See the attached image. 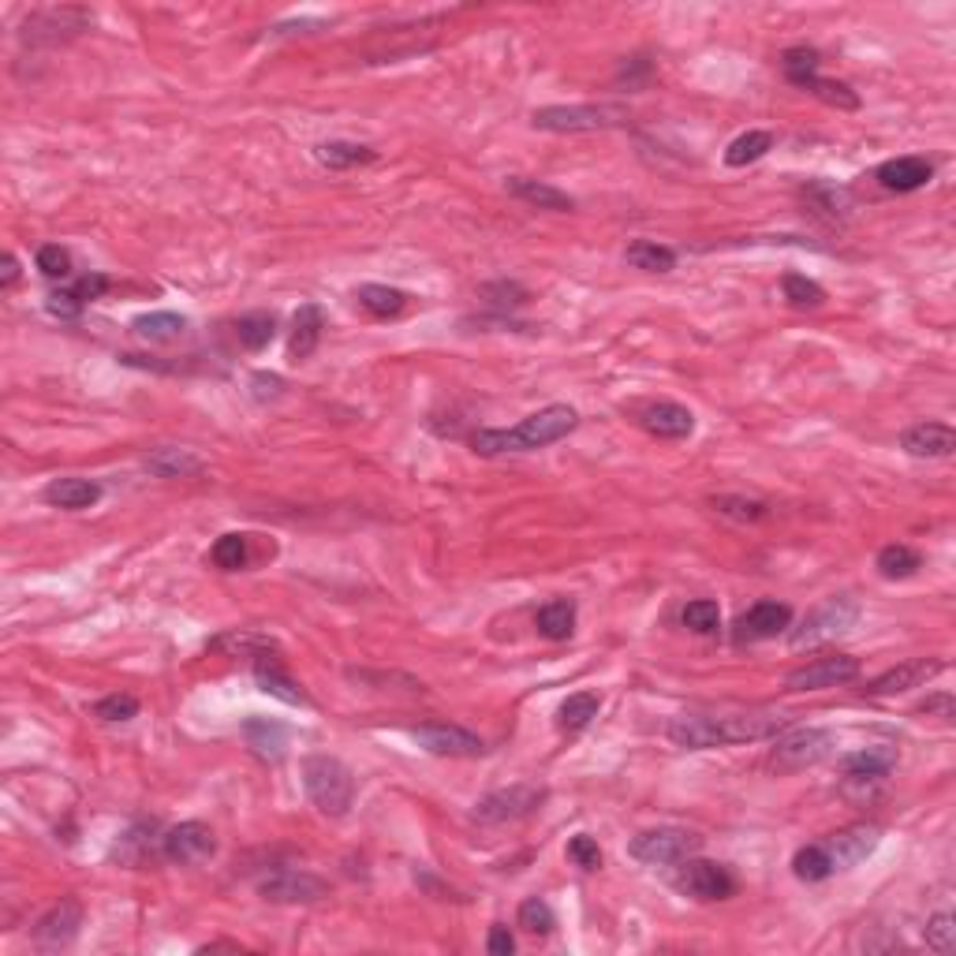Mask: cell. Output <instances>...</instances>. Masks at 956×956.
<instances>
[{"label":"cell","mask_w":956,"mask_h":956,"mask_svg":"<svg viewBox=\"0 0 956 956\" xmlns=\"http://www.w3.org/2000/svg\"><path fill=\"white\" fill-rule=\"evenodd\" d=\"M770 150H774V135L770 132H747V135H740V139L728 143L725 165H728V169H747V165L763 161Z\"/></svg>","instance_id":"cell-36"},{"label":"cell","mask_w":956,"mask_h":956,"mask_svg":"<svg viewBox=\"0 0 956 956\" xmlns=\"http://www.w3.org/2000/svg\"><path fill=\"white\" fill-rule=\"evenodd\" d=\"M792 874L800 882H826L833 874V863L822 844H803V849L792 855Z\"/></svg>","instance_id":"cell-41"},{"label":"cell","mask_w":956,"mask_h":956,"mask_svg":"<svg viewBox=\"0 0 956 956\" xmlns=\"http://www.w3.org/2000/svg\"><path fill=\"white\" fill-rule=\"evenodd\" d=\"M91 23H94V12H86V8H45V12H34L31 19H27L23 38L31 45H38V42L53 45V42H61V38L86 31Z\"/></svg>","instance_id":"cell-14"},{"label":"cell","mask_w":956,"mask_h":956,"mask_svg":"<svg viewBox=\"0 0 956 956\" xmlns=\"http://www.w3.org/2000/svg\"><path fill=\"white\" fill-rule=\"evenodd\" d=\"M579 427L576 408L568 403H549V408L535 411L524 422H516L512 430H475L471 433V449L479 456H505V452H535L546 449L554 441L568 438Z\"/></svg>","instance_id":"cell-2"},{"label":"cell","mask_w":956,"mask_h":956,"mask_svg":"<svg viewBox=\"0 0 956 956\" xmlns=\"http://www.w3.org/2000/svg\"><path fill=\"white\" fill-rule=\"evenodd\" d=\"M516 923L524 926L527 934H535V938H546L549 931H554L557 926V920H554V908H549L546 901H542V896H527L524 904H519V912H516Z\"/></svg>","instance_id":"cell-44"},{"label":"cell","mask_w":956,"mask_h":956,"mask_svg":"<svg viewBox=\"0 0 956 956\" xmlns=\"http://www.w3.org/2000/svg\"><path fill=\"white\" fill-rule=\"evenodd\" d=\"M624 262L635 265V270H647V273H669L676 265V251L665 248V243H654V240H635L632 248L624 251Z\"/></svg>","instance_id":"cell-37"},{"label":"cell","mask_w":956,"mask_h":956,"mask_svg":"<svg viewBox=\"0 0 956 956\" xmlns=\"http://www.w3.org/2000/svg\"><path fill=\"white\" fill-rule=\"evenodd\" d=\"M254 680H259V687L265 695L281 698V703H288V706H307L311 703L307 692H303V687L295 684L292 676H284L277 662H265V658H259V662H254Z\"/></svg>","instance_id":"cell-30"},{"label":"cell","mask_w":956,"mask_h":956,"mask_svg":"<svg viewBox=\"0 0 956 956\" xmlns=\"http://www.w3.org/2000/svg\"><path fill=\"white\" fill-rule=\"evenodd\" d=\"M486 949H490V956H512L516 953V938H512V931L508 926H490V938H486Z\"/></svg>","instance_id":"cell-54"},{"label":"cell","mask_w":956,"mask_h":956,"mask_svg":"<svg viewBox=\"0 0 956 956\" xmlns=\"http://www.w3.org/2000/svg\"><path fill=\"white\" fill-rule=\"evenodd\" d=\"M818 67H822V56H818V49H807V45H796L788 49V53L781 56V72L792 86H800V91H807V86L818 78Z\"/></svg>","instance_id":"cell-38"},{"label":"cell","mask_w":956,"mask_h":956,"mask_svg":"<svg viewBox=\"0 0 956 956\" xmlns=\"http://www.w3.org/2000/svg\"><path fill=\"white\" fill-rule=\"evenodd\" d=\"M213 565L224 571H240L248 565V535H221L210 549Z\"/></svg>","instance_id":"cell-46"},{"label":"cell","mask_w":956,"mask_h":956,"mask_svg":"<svg viewBox=\"0 0 956 956\" xmlns=\"http://www.w3.org/2000/svg\"><path fill=\"white\" fill-rule=\"evenodd\" d=\"M213 852H217V837L206 822H180V826H172L161 841V855L180 866L210 860Z\"/></svg>","instance_id":"cell-13"},{"label":"cell","mask_w":956,"mask_h":956,"mask_svg":"<svg viewBox=\"0 0 956 956\" xmlns=\"http://www.w3.org/2000/svg\"><path fill=\"white\" fill-rule=\"evenodd\" d=\"M322 329H325V318H322V311L314 307V303H303V307L295 311V318H292L288 359H292V363H303V359H311V355H314V348H318V340H322Z\"/></svg>","instance_id":"cell-27"},{"label":"cell","mask_w":956,"mask_h":956,"mask_svg":"<svg viewBox=\"0 0 956 956\" xmlns=\"http://www.w3.org/2000/svg\"><path fill=\"white\" fill-rule=\"evenodd\" d=\"M83 307H86V303L72 292V284H67V288H56L53 295H49V314H56V318H78Z\"/></svg>","instance_id":"cell-52"},{"label":"cell","mask_w":956,"mask_h":956,"mask_svg":"<svg viewBox=\"0 0 956 956\" xmlns=\"http://www.w3.org/2000/svg\"><path fill=\"white\" fill-rule=\"evenodd\" d=\"M893 766H896V747L871 744V747H860V752L844 755L841 770H844V785L849 788H871V785H882L885 777L893 774Z\"/></svg>","instance_id":"cell-15"},{"label":"cell","mask_w":956,"mask_h":956,"mask_svg":"<svg viewBox=\"0 0 956 956\" xmlns=\"http://www.w3.org/2000/svg\"><path fill=\"white\" fill-rule=\"evenodd\" d=\"M105 288H108V277H102V273H83V277H78L75 284H72V292L78 295V300L83 303H94V300H102L105 295Z\"/></svg>","instance_id":"cell-53"},{"label":"cell","mask_w":956,"mask_h":956,"mask_svg":"<svg viewBox=\"0 0 956 956\" xmlns=\"http://www.w3.org/2000/svg\"><path fill=\"white\" fill-rule=\"evenodd\" d=\"M135 714H139L135 695H105L102 703H94V717H102V722H132Z\"/></svg>","instance_id":"cell-50"},{"label":"cell","mask_w":956,"mask_h":956,"mask_svg":"<svg viewBox=\"0 0 956 956\" xmlns=\"http://www.w3.org/2000/svg\"><path fill=\"white\" fill-rule=\"evenodd\" d=\"M314 157H318V161L325 165V169H359V165H370L374 154L370 146H363V143H344V139H333V143H322L318 150H314Z\"/></svg>","instance_id":"cell-32"},{"label":"cell","mask_w":956,"mask_h":956,"mask_svg":"<svg viewBox=\"0 0 956 956\" xmlns=\"http://www.w3.org/2000/svg\"><path fill=\"white\" fill-rule=\"evenodd\" d=\"M411 736H416L430 755H445V758H475L486 752L482 736L468 733V728H460V725H419V728H411Z\"/></svg>","instance_id":"cell-17"},{"label":"cell","mask_w":956,"mask_h":956,"mask_svg":"<svg viewBox=\"0 0 956 956\" xmlns=\"http://www.w3.org/2000/svg\"><path fill=\"white\" fill-rule=\"evenodd\" d=\"M505 191L516 195L519 202H530V206H538V210H554V213H568L571 206H576V202H571V195H565L560 187L530 180V176H508Z\"/></svg>","instance_id":"cell-26"},{"label":"cell","mask_w":956,"mask_h":956,"mask_svg":"<svg viewBox=\"0 0 956 956\" xmlns=\"http://www.w3.org/2000/svg\"><path fill=\"white\" fill-rule=\"evenodd\" d=\"M781 292H785V300L792 303V307H800V311H815V307H822V303H826V288H822V284H815L811 277H803V273H785Z\"/></svg>","instance_id":"cell-42"},{"label":"cell","mask_w":956,"mask_h":956,"mask_svg":"<svg viewBox=\"0 0 956 956\" xmlns=\"http://www.w3.org/2000/svg\"><path fill=\"white\" fill-rule=\"evenodd\" d=\"M19 281V262L12 259V254H4V270H0V288H12V284Z\"/></svg>","instance_id":"cell-57"},{"label":"cell","mask_w":956,"mask_h":956,"mask_svg":"<svg viewBox=\"0 0 956 956\" xmlns=\"http://www.w3.org/2000/svg\"><path fill=\"white\" fill-rule=\"evenodd\" d=\"M132 329L139 333L143 340L165 344V340H180V337H183L187 318H183V314H172V311H154V314H143V318H135Z\"/></svg>","instance_id":"cell-33"},{"label":"cell","mask_w":956,"mask_h":956,"mask_svg":"<svg viewBox=\"0 0 956 956\" xmlns=\"http://www.w3.org/2000/svg\"><path fill=\"white\" fill-rule=\"evenodd\" d=\"M355 300H359V307H367L374 318H397V314L408 307V295L400 288H389V284H363V288L355 292Z\"/></svg>","instance_id":"cell-35"},{"label":"cell","mask_w":956,"mask_h":956,"mask_svg":"<svg viewBox=\"0 0 956 956\" xmlns=\"http://www.w3.org/2000/svg\"><path fill=\"white\" fill-rule=\"evenodd\" d=\"M923 714H938L942 722H949L953 717V695H934V698H926V703L920 706Z\"/></svg>","instance_id":"cell-56"},{"label":"cell","mask_w":956,"mask_h":956,"mask_svg":"<svg viewBox=\"0 0 956 956\" xmlns=\"http://www.w3.org/2000/svg\"><path fill=\"white\" fill-rule=\"evenodd\" d=\"M161 841H165V833H157L154 822H135L132 830H124V837L116 841L113 860H120L124 866H143L161 852Z\"/></svg>","instance_id":"cell-23"},{"label":"cell","mask_w":956,"mask_h":956,"mask_svg":"<svg viewBox=\"0 0 956 956\" xmlns=\"http://www.w3.org/2000/svg\"><path fill=\"white\" fill-rule=\"evenodd\" d=\"M251 386H254V397H259V400H277L281 389H284V381L277 378V374H254Z\"/></svg>","instance_id":"cell-55"},{"label":"cell","mask_w":956,"mask_h":956,"mask_svg":"<svg viewBox=\"0 0 956 956\" xmlns=\"http://www.w3.org/2000/svg\"><path fill=\"white\" fill-rule=\"evenodd\" d=\"M243 740H248V747L259 758L277 763L284 755V747H288V728L281 722H270V717H248V722H243Z\"/></svg>","instance_id":"cell-29"},{"label":"cell","mask_w":956,"mask_h":956,"mask_svg":"<svg viewBox=\"0 0 956 956\" xmlns=\"http://www.w3.org/2000/svg\"><path fill=\"white\" fill-rule=\"evenodd\" d=\"M303 788H307L311 803L329 818L348 815V807L355 800V777L348 766L333 755L303 758Z\"/></svg>","instance_id":"cell-3"},{"label":"cell","mask_w":956,"mask_h":956,"mask_svg":"<svg viewBox=\"0 0 956 956\" xmlns=\"http://www.w3.org/2000/svg\"><path fill=\"white\" fill-rule=\"evenodd\" d=\"M792 725L781 710H740V714H680L669 722V740L684 752H706V747L755 744L781 736Z\"/></svg>","instance_id":"cell-1"},{"label":"cell","mask_w":956,"mask_h":956,"mask_svg":"<svg viewBox=\"0 0 956 956\" xmlns=\"http://www.w3.org/2000/svg\"><path fill=\"white\" fill-rule=\"evenodd\" d=\"M535 624L546 639L565 643V639H571V632H576V602H571V598H554V602H546L538 609Z\"/></svg>","instance_id":"cell-31"},{"label":"cell","mask_w":956,"mask_h":956,"mask_svg":"<svg viewBox=\"0 0 956 956\" xmlns=\"http://www.w3.org/2000/svg\"><path fill=\"white\" fill-rule=\"evenodd\" d=\"M643 430L650 438H662V441H680V438H692L695 430V416L684 408V403H673V400H662V403H650V408L639 416Z\"/></svg>","instance_id":"cell-21"},{"label":"cell","mask_w":956,"mask_h":956,"mask_svg":"<svg viewBox=\"0 0 956 956\" xmlns=\"http://www.w3.org/2000/svg\"><path fill=\"white\" fill-rule=\"evenodd\" d=\"M934 176V165L926 157H893L879 169V183L885 191H896V195H908V191H920V187L931 183Z\"/></svg>","instance_id":"cell-22"},{"label":"cell","mask_w":956,"mask_h":956,"mask_svg":"<svg viewBox=\"0 0 956 956\" xmlns=\"http://www.w3.org/2000/svg\"><path fill=\"white\" fill-rule=\"evenodd\" d=\"M546 800V792L535 785H512L497 788V792L482 796L475 803V818L482 826H501V822H519V818L535 815V807Z\"/></svg>","instance_id":"cell-9"},{"label":"cell","mask_w":956,"mask_h":956,"mask_svg":"<svg viewBox=\"0 0 956 956\" xmlns=\"http://www.w3.org/2000/svg\"><path fill=\"white\" fill-rule=\"evenodd\" d=\"M38 273L49 281H64L67 273H72V254H67L61 243H45V248H38Z\"/></svg>","instance_id":"cell-48"},{"label":"cell","mask_w":956,"mask_h":956,"mask_svg":"<svg viewBox=\"0 0 956 956\" xmlns=\"http://www.w3.org/2000/svg\"><path fill=\"white\" fill-rule=\"evenodd\" d=\"M942 669H945V662H938V658H912V662H901V665L885 669L882 676H874L863 692L866 695H901V692H912V687H923L926 680L938 676Z\"/></svg>","instance_id":"cell-19"},{"label":"cell","mask_w":956,"mask_h":956,"mask_svg":"<svg viewBox=\"0 0 956 956\" xmlns=\"http://www.w3.org/2000/svg\"><path fill=\"white\" fill-rule=\"evenodd\" d=\"M628 120L624 105H546L530 116L538 132L554 135H579V132H606Z\"/></svg>","instance_id":"cell-4"},{"label":"cell","mask_w":956,"mask_h":956,"mask_svg":"<svg viewBox=\"0 0 956 956\" xmlns=\"http://www.w3.org/2000/svg\"><path fill=\"white\" fill-rule=\"evenodd\" d=\"M143 463H146V471L157 479H195L206 471V463L195 456L191 449H172V445L154 449Z\"/></svg>","instance_id":"cell-28"},{"label":"cell","mask_w":956,"mask_h":956,"mask_svg":"<svg viewBox=\"0 0 956 956\" xmlns=\"http://www.w3.org/2000/svg\"><path fill=\"white\" fill-rule=\"evenodd\" d=\"M259 893L273 904H314L329 893V885L311 871L277 866V871H270L265 879H259Z\"/></svg>","instance_id":"cell-10"},{"label":"cell","mask_w":956,"mask_h":956,"mask_svg":"<svg viewBox=\"0 0 956 956\" xmlns=\"http://www.w3.org/2000/svg\"><path fill=\"white\" fill-rule=\"evenodd\" d=\"M882 844V830L871 822H855V826H844V830H837L833 837H826L822 849L826 855H830L833 871H849V866L863 863L866 855H871L874 849Z\"/></svg>","instance_id":"cell-12"},{"label":"cell","mask_w":956,"mask_h":956,"mask_svg":"<svg viewBox=\"0 0 956 956\" xmlns=\"http://www.w3.org/2000/svg\"><path fill=\"white\" fill-rule=\"evenodd\" d=\"M235 337H240V344L248 351H262L265 344H270L273 337H277V318L273 314H243L240 322H235Z\"/></svg>","instance_id":"cell-40"},{"label":"cell","mask_w":956,"mask_h":956,"mask_svg":"<svg viewBox=\"0 0 956 956\" xmlns=\"http://www.w3.org/2000/svg\"><path fill=\"white\" fill-rule=\"evenodd\" d=\"M874 565H879V571H882V579H908V576H915V571H920V554H915L912 546H904V542H893V546H885V549H879V560H874Z\"/></svg>","instance_id":"cell-39"},{"label":"cell","mask_w":956,"mask_h":956,"mask_svg":"<svg viewBox=\"0 0 956 956\" xmlns=\"http://www.w3.org/2000/svg\"><path fill=\"white\" fill-rule=\"evenodd\" d=\"M78 926H83V908H78V901H61L53 904L42 920L34 923V945L38 949H67V945L75 942Z\"/></svg>","instance_id":"cell-18"},{"label":"cell","mask_w":956,"mask_h":956,"mask_svg":"<svg viewBox=\"0 0 956 956\" xmlns=\"http://www.w3.org/2000/svg\"><path fill=\"white\" fill-rule=\"evenodd\" d=\"M855 620H860V602H855V598H849V595L826 598L822 606H815L811 613L803 617V624L788 635V643H792L796 650L818 647V643H826V639H837V635L849 632V628H855Z\"/></svg>","instance_id":"cell-5"},{"label":"cell","mask_w":956,"mask_h":956,"mask_svg":"<svg viewBox=\"0 0 956 956\" xmlns=\"http://www.w3.org/2000/svg\"><path fill=\"white\" fill-rule=\"evenodd\" d=\"M680 620H684V628H692L695 635H714L717 624H722V609H717V602H710V598H698V602L684 606Z\"/></svg>","instance_id":"cell-45"},{"label":"cell","mask_w":956,"mask_h":956,"mask_svg":"<svg viewBox=\"0 0 956 956\" xmlns=\"http://www.w3.org/2000/svg\"><path fill=\"white\" fill-rule=\"evenodd\" d=\"M901 449L915 460H945L956 449V430L945 422H915L912 430H904Z\"/></svg>","instance_id":"cell-20"},{"label":"cell","mask_w":956,"mask_h":956,"mask_svg":"<svg viewBox=\"0 0 956 956\" xmlns=\"http://www.w3.org/2000/svg\"><path fill=\"white\" fill-rule=\"evenodd\" d=\"M807 94H815L818 102H826L833 108H844V113L860 108V94H855L849 83H841V78H822V75H818L815 83L807 86Z\"/></svg>","instance_id":"cell-43"},{"label":"cell","mask_w":956,"mask_h":956,"mask_svg":"<svg viewBox=\"0 0 956 956\" xmlns=\"http://www.w3.org/2000/svg\"><path fill=\"white\" fill-rule=\"evenodd\" d=\"M703 849V837L684 830V826H658V830H643L632 841V860L647 863V866H669V863H684L687 855H695Z\"/></svg>","instance_id":"cell-6"},{"label":"cell","mask_w":956,"mask_h":956,"mask_svg":"<svg viewBox=\"0 0 956 956\" xmlns=\"http://www.w3.org/2000/svg\"><path fill=\"white\" fill-rule=\"evenodd\" d=\"M855 676H860V658L830 654V658H818V662L796 669V673H788L785 687L788 692H822V687L849 684Z\"/></svg>","instance_id":"cell-11"},{"label":"cell","mask_w":956,"mask_h":956,"mask_svg":"<svg viewBox=\"0 0 956 956\" xmlns=\"http://www.w3.org/2000/svg\"><path fill=\"white\" fill-rule=\"evenodd\" d=\"M923 938H926V945H931L934 953H953V945H956V923H953V912H938V915H931V920H926V926H923Z\"/></svg>","instance_id":"cell-47"},{"label":"cell","mask_w":956,"mask_h":956,"mask_svg":"<svg viewBox=\"0 0 956 956\" xmlns=\"http://www.w3.org/2000/svg\"><path fill=\"white\" fill-rule=\"evenodd\" d=\"M210 650L217 654H229V658H270L277 654V639L265 635V632H254V628H232V632H221L210 639Z\"/></svg>","instance_id":"cell-24"},{"label":"cell","mask_w":956,"mask_h":956,"mask_svg":"<svg viewBox=\"0 0 956 956\" xmlns=\"http://www.w3.org/2000/svg\"><path fill=\"white\" fill-rule=\"evenodd\" d=\"M568 860L579 866V871H598L602 866V849L590 833H576L568 841Z\"/></svg>","instance_id":"cell-51"},{"label":"cell","mask_w":956,"mask_h":956,"mask_svg":"<svg viewBox=\"0 0 956 956\" xmlns=\"http://www.w3.org/2000/svg\"><path fill=\"white\" fill-rule=\"evenodd\" d=\"M837 747V736L830 728H785V736L774 744V770H803V766H815L822 758H830Z\"/></svg>","instance_id":"cell-7"},{"label":"cell","mask_w":956,"mask_h":956,"mask_svg":"<svg viewBox=\"0 0 956 956\" xmlns=\"http://www.w3.org/2000/svg\"><path fill=\"white\" fill-rule=\"evenodd\" d=\"M49 505L56 508H67V512H78V508H91L102 501V486L94 479H78V475H67V479H53L42 494Z\"/></svg>","instance_id":"cell-25"},{"label":"cell","mask_w":956,"mask_h":956,"mask_svg":"<svg viewBox=\"0 0 956 956\" xmlns=\"http://www.w3.org/2000/svg\"><path fill=\"white\" fill-rule=\"evenodd\" d=\"M714 508L722 516H733V519H744V524H758V519L770 516V508L763 501H747V497H714Z\"/></svg>","instance_id":"cell-49"},{"label":"cell","mask_w":956,"mask_h":956,"mask_svg":"<svg viewBox=\"0 0 956 956\" xmlns=\"http://www.w3.org/2000/svg\"><path fill=\"white\" fill-rule=\"evenodd\" d=\"M673 885H676V890L684 893V896H692V901H703V904L725 901V896L736 893V879L728 874V866L714 863V860H692V855H687L684 866L676 871Z\"/></svg>","instance_id":"cell-8"},{"label":"cell","mask_w":956,"mask_h":956,"mask_svg":"<svg viewBox=\"0 0 956 956\" xmlns=\"http://www.w3.org/2000/svg\"><path fill=\"white\" fill-rule=\"evenodd\" d=\"M598 710H602V698H598L595 692H576V695H568L565 703H560L557 725L565 728V733H579V728H587L590 722H595Z\"/></svg>","instance_id":"cell-34"},{"label":"cell","mask_w":956,"mask_h":956,"mask_svg":"<svg viewBox=\"0 0 956 956\" xmlns=\"http://www.w3.org/2000/svg\"><path fill=\"white\" fill-rule=\"evenodd\" d=\"M788 624H792V609H788L785 602H755L740 620H736L733 643H736V647L763 643V639L781 635Z\"/></svg>","instance_id":"cell-16"}]
</instances>
